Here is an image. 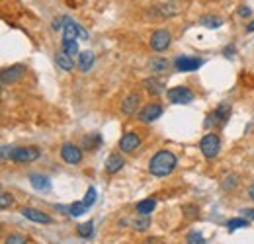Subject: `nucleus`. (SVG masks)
Wrapping results in <instances>:
<instances>
[{"instance_id":"20e7f679","label":"nucleus","mask_w":254,"mask_h":244,"mask_svg":"<svg viewBox=\"0 0 254 244\" xmlns=\"http://www.w3.org/2000/svg\"><path fill=\"white\" fill-rule=\"evenodd\" d=\"M24 74H26V66H24V64H12V66H6V68L0 72V82H2V86H8V84L18 82Z\"/></svg>"},{"instance_id":"e433bc0d","label":"nucleus","mask_w":254,"mask_h":244,"mask_svg":"<svg viewBox=\"0 0 254 244\" xmlns=\"http://www.w3.org/2000/svg\"><path fill=\"white\" fill-rule=\"evenodd\" d=\"M61 24H64V20H61V18H57V20H53V30H63L64 26H61Z\"/></svg>"},{"instance_id":"c9c22d12","label":"nucleus","mask_w":254,"mask_h":244,"mask_svg":"<svg viewBox=\"0 0 254 244\" xmlns=\"http://www.w3.org/2000/svg\"><path fill=\"white\" fill-rule=\"evenodd\" d=\"M251 14H253V10H251L249 6H241V8H239V16H243V18H249Z\"/></svg>"},{"instance_id":"473e14b6","label":"nucleus","mask_w":254,"mask_h":244,"mask_svg":"<svg viewBox=\"0 0 254 244\" xmlns=\"http://www.w3.org/2000/svg\"><path fill=\"white\" fill-rule=\"evenodd\" d=\"M12 203H14V199H12V193H8V191H2V195H0V207H2V209H8Z\"/></svg>"},{"instance_id":"2f4dec72","label":"nucleus","mask_w":254,"mask_h":244,"mask_svg":"<svg viewBox=\"0 0 254 244\" xmlns=\"http://www.w3.org/2000/svg\"><path fill=\"white\" fill-rule=\"evenodd\" d=\"M157 10H160V16H168V18L178 14V8H176V6H166V4L157 6Z\"/></svg>"},{"instance_id":"58836bf2","label":"nucleus","mask_w":254,"mask_h":244,"mask_svg":"<svg viewBox=\"0 0 254 244\" xmlns=\"http://www.w3.org/2000/svg\"><path fill=\"white\" fill-rule=\"evenodd\" d=\"M243 213H245V219H253L254 221V209H243Z\"/></svg>"},{"instance_id":"9d476101","label":"nucleus","mask_w":254,"mask_h":244,"mask_svg":"<svg viewBox=\"0 0 254 244\" xmlns=\"http://www.w3.org/2000/svg\"><path fill=\"white\" fill-rule=\"evenodd\" d=\"M229 118H231V106L227 104V102H223L217 106V110L213 112V114H209V122L207 125H211V123H217V125H225V123L229 122Z\"/></svg>"},{"instance_id":"37998d69","label":"nucleus","mask_w":254,"mask_h":244,"mask_svg":"<svg viewBox=\"0 0 254 244\" xmlns=\"http://www.w3.org/2000/svg\"><path fill=\"white\" fill-rule=\"evenodd\" d=\"M170 2H172V0H170Z\"/></svg>"},{"instance_id":"72a5a7b5","label":"nucleus","mask_w":254,"mask_h":244,"mask_svg":"<svg viewBox=\"0 0 254 244\" xmlns=\"http://www.w3.org/2000/svg\"><path fill=\"white\" fill-rule=\"evenodd\" d=\"M186 244H205V239L199 233H191L190 237L186 239Z\"/></svg>"},{"instance_id":"393cba45","label":"nucleus","mask_w":254,"mask_h":244,"mask_svg":"<svg viewBox=\"0 0 254 244\" xmlns=\"http://www.w3.org/2000/svg\"><path fill=\"white\" fill-rule=\"evenodd\" d=\"M221 185H223V189H227V191H233V189L239 185V178H237L235 174H227V176H223Z\"/></svg>"},{"instance_id":"6ab92c4d","label":"nucleus","mask_w":254,"mask_h":244,"mask_svg":"<svg viewBox=\"0 0 254 244\" xmlns=\"http://www.w3.org/2000/svg\"><path fill=\"white\" fill-rule=\"evenodd\" d=\"M55 62H57V66H59V68H63V70H72V68H74V61H72V57H70V55H66L63 49L55 53Z\"/></svg>"},{"instance_id":"bb28decb","label":"nucleus","mask_w":254,"mask_h":244,"mask_svg":"<svg viewBox=\"0 0 254 244\" xmlns=\"http://www.w3.org/2000/svg\"><path fill=\"white\" fill-rule=\"evenodd\" d=\"M245 227H249V221H247V219H231V221H227L229 233H233V231H237V229H245Z\"/></svg>"},{"instance_id":"7c9ffc66","label":"nucleus","mask_w":254,"mask_h":244,"mask_svg":"<svg viewBox=\"0 0 254 244\" xmlns=\"http://www.w3.org/2000/svg\"><path fill=\"white\" fill-rule=\"evenodd\" d=\"M82 203H84L88 209L94 205V203H96V189H94V187H88V191H86V195H84Z\"/></svg>"},{"instance_id":"0eeeda50","label":"nucleus","mask_w":254,"mask_h":244,"mask_svg":"<svg viewBox=\"0 0 254 244\" xmlns=\"http://www.w3.org/2000/svg\"><path fill=\"white\" fill-rule=\"evenodd\" d=\"M139 145H141V137H139V133H135V131H129V133H126V135L120 139V151L126 154L137 151Z\"/></svg>"},{"instance_id":"412c9836","label":"nucleus","mask_w":254,"mask_h":244,"mask_svg":"<svg viewBox=\"0 0 254 244\" xmlns=\"http://www.w3.org/2000/svg\"><path fill=\"white\" fill-rule=\"evenodd\" d=\"M149 68H151L153 72L162 74V72H166V70H168V61H166V59H162V57H155V59H151V61H149Z\"/></svg>"},{"instance_id":"2eb2a0df","label":"nucleus","mask_w":254,"mask_h":244,"mask_svg":"<svg viewBox=\"0 0 254 244\" xmlns=\"http://www.w3.org/2000/svg\"><path fill=\"white\" fill-rule=\"evenodd\" d=\"M124 164H126V160L118 153L110 154L108 160H106V172H108V174H116V172H120V170L124 168Z\"/></svg>"},{"instance_id":"cd10ccee","label":"nucleus","mask_w":254,"mask_h":244,"mask_svg":"<svg viewBox=\"0 0 254 244\" xmlns=\"http://www.w3.org/2000/svg\"><path fill=\"white\" fill-rule=\"evenodd\" d=\"M86 209H88V207H86L82 201H76V203H72V205L68 207V215H70V217H80V215L86 213Z\"/></svg>"},{"instance_id":"f257e3e1","label":"nucleus","mask_w":254,"mask_h":244,"mask_svg":"<svg viewBox=\"0 0 254 244\" xmlns=\"http://www.w3.org/2000/svg\"><path fill=\"white\" fill-rule=\"evenodd\" d=\"M176 164H178V160H176L174 153H170V151H159V153L149 160V172L153 176H157V178H164V176L172 174V170L176 168Z\"/></svg>"},{"instance_id":"a211bd4d","label":"nucleus","mask_w":254,"mask_h":244,"mask_svg":"<svg viewBox=\"0 0 254 244\" xmlns=\"http://www.w3.org/2000/svg\"><path fill=\"white\" fill-rule=\"evenodd\" d=\"M155 207H157V199L155 197H149V199L139 201L137 207H135V211H137V215H141V217H149V215L153 213Z\"/></svg>"},{"instance_id":"b1692460","label":"nucleus","mask_w":254,"mask_h":244,"mask_svg":"<svg viewBox=\"0 0 254 244\" xmlns=\"http://www.w3.org/2000/svg\"><path fill=\"white\" fill-rule=\"evenodd\" d=\"M76 233H78V237H82V239H90V237H92V233H94V223H92V221H88V223L78 225Z\"/></svg>"},{"instance_id":"1a4fd4ad","label":"nucleus","mask_w":254,"mask_h":244,"mask_svg":"<svg viewBox=\"0 0 254 244\" xmlns=\"http://www.w3.org/2000/svg\"><path fill=\"white\" fill-rule=\"evenodd\" d=\"M160 116H162V106L157 104V102H153V104H147V106L139 112V122L151 123V122H155V120H159Z\"/></svg>"},{"instance_id":"f3484780","label":"nucleus","mask_w":254,"mask_h":244,"mask_svg":"<svg viewBox=\"0 0 254 244\" xmlns=\"http://www.w3.org/2000/svg\"><path fill=\"white\" fill-rule=\"evenodd\" d=\"M30 182H32L33 189H37V191H49L51 189V182H49V178L47 176H43V174H32L30 176Z\"/></svg>"},{"instance_id":"4c0bfd02","label":"nucleus","mask_w":254,"mask_h":244,"mask_svg":"<svg viewBox=\"0 0 254 244\" xmlns=\"http://www.w3.org/2000/svg\"><path fill=\"white\" fill-rule=\"evenodd\" d=\"M78 35H80V37H82V39H88V31L84 30V28H82V26H80V24H78Z\"/></svg>"},{"instance_id":"7ed1b4c3","label":"nucleus","mask_w":254,"mask_h":244,"mask_svg":"<svg viewBox=\"0 0 254 244\" xmlns=\"http://www.w3.org/2000/svg\"><path fill=\"white\" fill-rule=\"evenodd\" d=\"M39 154L41 153H39L37 147H16V149L10 151V160L24 164V162H33V160H37Z\"/></svg>"},{"instance_id":"39448f33","label":"nucleus","mask_w":254,"mask_h":244,"mask_svg":"<svg viewBox=\"0 0 254 244\" xmlns=\"http://www.w3.org/2000/svg\"><path fill=\"white\" fill-rule=\"evenodd\" d=\"M170 41H172V35H170V31L166 30H157L153 35H151V49L153 51H166L168 47H170Z\"/></svg>"},{"instance_id":"a878e982","label":"nucleus","mask_w":254,"mask_h":244,"mask_svg":"<svg viewBox=\"0 0 254 244\" xmlns=\"http://www.w3.org/2000/svg\"><path fill=\"white\" fill-rule=\"evenodd\" d=\"M131 225H133V229H135V231H147V229L151 227V219H149V217H141V215H139L137 219H133V223H131Z\"/></svg>"},{"instance_id":"c85d7f7f","label":"nucleus","mask_w":254,"mask_h":244,"mask_svg":"<svg viewBox=\"0 0 254 244\" xmlns=\"http://www.w3.org/2000/svg\"><path fill=\"white\" fill-rule=\"evenodd\" d=\"M4 244H28L26 237L24 235H18V233H12L4 239Z\"/></svg>"},{"instance_id":"dca6fc26","label":"nucleus","mask_w":254,"mask_h":244,"mask_svg":"<svg viewBox=\"0 0 254 244\" xmlns=\"http://www.w3.org/2000/svg\"><path fill=\"white\" fill-rule=\"evenodd\" d=\"M64 28H63V41H76L78 35V24L72 22L70 18H63Z\"/></svg>"},{"instance_id":"9b49d317","label":"nucleus","mask_w":254,"mask_h":244,"mask_svg":"<svg viewBox=\"0 0 254 244\" xmlns=\"http://www.w3.org/2000/svg\"><path fill=\"white\" fill-rule=\"evenodd\" d=\"M20 213H22V217L30 219L33 223H39V225H51V223H53V219H51L49 215L39 211V209H35V207H24Z\"/></svg>"},{"instance_id":"c756f323","label":"nucleus","mask_w":254,"mask_h":244,"mask_svg":"<svg viewBox=\"0 0 254 244\" xmlns=\"http://www.w3.org/2000/svg\"><path fill=\"white\" fill-rule=\"evenodd\" d=\"M63 51L70 57H76L78 53V43L76 41H63Z\"/></svg>"},{"instance_id":"423d86ee","label":"nucleus","mask_w":254,"mask_h":244,"mask_svg":"<svg viewBox=\"0 0 254 244\" xmlns=\"http://www.w3.org/2000/svg\"><path fill=\"white\" fill-rule=\"evenodd\" d=\"M168 100H170L172 104L182 106V104H190L191 100H193V94H191V90L186 88V86H176V88H170V90H168Z\"/></svg>"},{"instance_id":"ea45409f","label":"nucleus","mask_w":254,"mask_h":244,"mask_svg":"<svg viewBox=\"0 0 254 244\" xmlns=\"http://www.w3.org/2000/svg\"><path fill=\"white\" fill-rule=\"evenodd\" d=\"M233 53H235V47H227V49H225V55H227V57L233 55Z\"/></svg>"},{"instance_id":"ddd939ff","label":"nucleus","mask_w":254,"mask_h":244,"mask_svg":"<svg viewBox=\"0 0 254 244\" xmlns=\"http://www.w3.org/2000/svg\"><path fill=\"white\" fill-rule=\"evenodd\" d=\"M143 88L149 92V94H153V96H159L164 92V82H162V78H157V76H151V78H145L143 80Z\"/></svg>"},{"instance_id":"79ce46f5","label":"nucleus","mask_w":254,"mask_h":244,"mask_svg":"<svg viewBox=\"0 0 254 244\" xmlns=\"http://www.w3.org/2000/svg\"><path fill=\"white\" fill-rule=\"evenodd\" d=\"M247 30H249V31H254V22H251V24L247 26Z\"/></svg>"},{"instance_id":"5701e85b","label":"nucleus","mask_w":254,"mask_h":244,"mask_svg":"<svg viewBox=\"0 0 254 244\" xmlns=\"http://www.w3.org/2000/svg\"><path fill=\"white\" fill-rule=\"evenodd\" d=\"M100 143H102V137L94 133V135H88V137H84V141H82V145L88 149V151H96L98 147H100Z\"/></svg>"},{"instance_id":"f03ea898","label":"nucleus","mask_w":254,"mask_h":244,"mask_svg":"<svg viewBox=\"0 0 254 244\" xmlns=\"http://www.w3.org/2000/svg\"><path fill=\"white\" fill-rule=\"evenodd\" d=\"M199 149H201V153L205 158H215L219 151H221V139H219V135H215V133H207V135H203L201 137V143H199Z\"/></svg>"},{"instance_id":"f8f14e48","label":"nucleus","mask_w":254,"mask_h":244,"mask_svg":"<svg viewBox=\"0 0 254 244\" xmlns=\"http://www.w3.org/2000/svg\"><path fill=\"white\" fill-rule=\"evenodd\" d=\"M174 66H176V70H178V72H190V70H195V68H199V66H201V59L182 55V57H176Z\"/></svg>"},{"instance_id":"a19ab883","label":"nucleus","mask_w":254,"mask_h":244,"mask_svg":"<svg viewBox=\"0 0 254 244\" xmlns=\"http://www.w3.org/2000/svg\"><path fill=\"white\" fill-rule=\"evenodd\" d=\"M249 195H251V199H254V183L249 187Z\"/></svg>"},{"instance_id":"f704fd0d","label":"nucleus","mask_w":254,"mask_h":244,"mask_svg":"<svg viewBox=\"0 0 254 244\" xmlns=\"http://www.w3.org/2000/svg\"><path fill=\"white\" fill-rule=\"evenodd\" d=\"M182 213L186 217H195L197 215V207L195 205H182Z\"/></svg>"},{"instance_id":"6e6552de","label":"nucleus","mask_w":254,"mask_h":244,"mask_svg":"<svg viewBox=\"0 0 254 244\" xmlns=\"http://www.w3.org/2000/svg\"><path fill=\"white\" fill-rule=\"evenodd\" d=\"M61 158H63L66 164H80L82 160V151L72 145V143H64L61 147Z\"/></svg>"},{"instance_id":"4be33fe9","label":"nucleus","mask_w":254,"mask_h":244,"mask_svg":"<svg viewBox=\"0 0 254 244\" xmlns=\"http://www.w3.org/2000/svg\"><path fill=\"white\" fill-rule=\"evenodd\" d=\"M199 24L205 26V28H209V30H217V28L223 26V20L217 18V16H203V18L199 20Z\"/></svg>"},{"instance_id":"4468645a","label":"nucleus","mask_w":254,"mask_h":244,"mask_svg":"<svg viewBox=\"0 0 254 244\" xmlns=\"http://www.w3.org/2000/svg\"><path fill=\"white\" fill-rule=\"evenodd\" d=\"M139 104H141L139 94H129L126 100H124V104H122V112L126 116H135V112L139 110Z\"/></svg>"},{"instance_id":"aec40b11","label":"nucleus","mask_w":254,"mask_h":244,"mask_svg":"<svg viewBox=\"0 0 254 244\" xmlns=\"http://www.w3.org/2000/svg\"><path fill=\"white\" fill-rule=\"evenodd\" d=\"M94 53L92 51H82L80 55H78V68L82 70V72H88L90 68H92V64H94Z\"/></svg>"}]
</instances>
